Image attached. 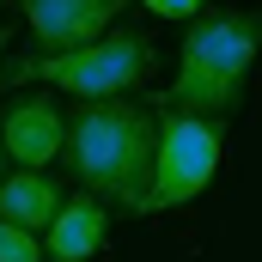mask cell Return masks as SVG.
<instances>
[{
    "mask_svg": "<svg viewBox=\"0 0 262 262\" xmlns=\"http://www.w3.org/2000/svg\"><path fill=\"white\" fill-rule=\"evenodd\" d=\"M0 55H6V25H0Z\"/></svg>",
    "mask_w": 262,
    "mask_h": 262,
    "instance_id": "11",
    "label": "cell"
},
{
    "mask_svg": "<svg viewBox=\"0 0 262 262\" xmlns=\"http://www.w3.org/2000/svg\"><path fill=\"white\" fill-rule=\"evenodd\" d=\"M152 146H159V110L128 98H98L67 116V171L98 201H116L122 213H146L152 189Z\"/></svg>",
    "mask_w": 262,
    "mask_h": 262,
    "instance_id": "1",
    "label": "cell"
},
{
    "mask_svg": "<svg viewBox=\"0 0 262 262\" xmlns=\"http://www.w3.org/2000/svg\"><path fill=\"white\" fill-rule=\"evenodd\" d=\"M146 73H152V43L140 31H104L98 43L67 49V55H25V61H12V73H0V79H12V85L43 79V85H61L73 98L98 104V98H122Z\"/></svg>",
    "mask_w": 262,
    "mask_h": 262,
    "instance_id": "3",
    "label": "cell"
},
{
    "mask_svg": "<svg viewBox=\"0 0 262 262\" xmlns=\"http://www.w3.org/2000/svg\"><path fill=\"white\" fill-rule=\"evenodd\" d=\"M220 146H226V122L159 104V146H152V189H146V213L159 207H183L195 201L213 171H220Z\"/></svg>",
    "mask_w": 262,
    "mask_h": 262,
    "instance_id": "4",
    "label": "cell"
},
{
    "mask_svg": "<svg viewBox=\"0 0 262 262\" xmlns=\"http://www.w3.org/2000/svg\"><path fill=\"white\" fill-rule=\"evenodd\" d=\"M104 226H110L104 201L79 189V195L61 201V207H55V220L43 226V232H49L43 256H49V262H85V256H98V244H104Z\"/></svg>",
    "mask_w": 262,
    "mask_h": 262,
    "instance_id": "7",
    "label": "cell"
},
{
    "mask_svg": "<svg viewBox=\"0 0 262 262\" xmlns=\"http://www.w3.org/2000/svg\"><path fill=\"white\" fill-rule=\"evenodd\" d=\"M0 262H49V256H43L37 232H25V226L0 220Z\"/></svg>",
    "mask_w": 262,
    "mask_h": 262,
    "instance_id": "9",
    "label": "cell"
},
{
    "mask_svg": "<svg viewBox=\"0 0 262 262\" xmlns=\"http://www.w3.org/2000/svg\"><path fill=\"white\" fill-rule=\"evenodd\" d=\"M0 6H6V0H0Z\"/></svg>",
    "mask_w": 262,
    "mask_h": 262,
    "instance_id": "13",
    "label": "cell"
},
{
    "mask_svg": "<svg viewBox=\"0 0 262 262\" xmlns=\"http://www.w3.org/2000/svg\"><path fill=\"white\" fill-rule=\"evenodd\" d=\"M0 171H6V152H0Z\"/></svg>",
    "mask_w": 262,
    "mask_h": 262,
    "instance_id": "12",
    "label": "cell"
},
{
    "mask_svg": "<svg viewBox=\"0 0 262 262\" xmlns=\"http://www.w3.org/2000/svg\"><path fill=\"white\" fill-rule=\"evenodd\" d=\"M61 201L67 195L55 189V177H43V171H12V177H0V220H12V226H25V232H43Z\"/></svg>",
    "mask_w": 262,
    "mask_h": 262,
    "instance_id": "8",
    "label": "cell"
},
{
    "mask_svg": "<svg viewBox=\"0 0 262 262\" xmlns=\"http://www.w3.org/2000/svg\"><path fill=\"white\" fill-rule=\"evenodd\" d=\"M61 140H67V116H61L55 98H18V104H6V116H0V152L18 171L49 165L61 152Z\"/></svg>",
    "mask_w": 262,
    "mask_h": 262,
    "instance_id": "6",
    "label": "cell"
},
{
    "mask_svg": "<svg viewBox=\"0 0 262 262\" xmlns=\"http://www.w3.org/2000/svg\"><path fill=\"white\" fill-rule=\"evenodd\" d=\"M122 6L128 0H25V18H31V37L43 43V55H67V49L98 43L122 18Z\"/></svg>",
    "mask_w": 262,
    "mask_h": 262,
    "instance_id": "5",
    "label": "cell"
},
{
    "mask_svg": "<svg viewBox=\"0 0 262 262\" xmlns=\"http://www.w3.org/2000/svg\"><path fill=\"white\" fill-rule=\"evenodd\" d=\"M146 12H159V18H195L207 0H140Z\"/></svg>",
    "mask_w": 262,
    "mask_h": 262,
    "instance_id": "10",
    "label": "cell"
},
{
    "mask_svg": "<svg viewBox=\"0 0 262 262\" xmlns=\"http://www.w3.org/2000/svg\"><path fill=\"white\" fill-rule=\"evenodd\" d=\"M256 49H262V12H244V6L201 12L195 25H189V37H183L177 79H171V98H165V104L226 122V116L244 104Z\"/></svg>",
    "mask_w": 262,
    "mask_h": 262,
    "instance_id": "2",
    "label": "cell"
}]
</instances>
